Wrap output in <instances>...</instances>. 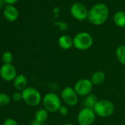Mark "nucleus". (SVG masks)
Returning <instances> with one entry per match:
<instances>
[{
	"instance_id": "1",
	"label": "nucleus",
	"mask_w": 125,
	"mask_h": 125,
	"mask_svg": "<svg viewBox=\"0 0 125 125\" xmlns=\"http://www.w3.org/2000/svg\"><path fill=\"white\" fill-rule=\"evenodd\" d=\"M109 16V9L104 3H97L88 11V20L95 26L104 24Z\"/></svg>"
},
{
	"instance_id": "2",
	"label": "nucleus",
	"mask_w": 125,
	"mask_h": 125,
	"mask_svg": "<svg viewBox=\"0 0 125 125\" xmlns=\"http://www.w3.org/2000/svg\"><path fill=\"white\" fill-rule=\"evenodd\" d=\"M43 108L49 113L57 112L61 107V98L55 93L49 92L44 95L42 99Z\"/></svg>"
},
{
	"instance_id": "3",
	"label": "nucleus",
	"mask_w": 125,
	"mask_h": 125,
	"mask_svg": "<svg viewBox=\"0 0 125 125\" xmlns=\"http://www.w3.org/2000/svg\"><path fill=\"white\" fill-rule=\"evenodd\" d=\"M74 47L80 51H85L89 49L94 43L92 36L86 32H80L74 38Z\"/></svg>"
},
{
	"instance_id": "4",
	"label": "nucleus",
	"mask_w": 125,
	"mask_h": 125,
	"mask_svg": "<svg viewBox=\"0 0 125 125\" xmlns=\"http://www.w3.org/2000/svg\"><path fill=\"white\" fill-rule=\"evenodd\" d=\"M23 101L30 107H36L42 101L41 93L34 87H27L22 92Z\"/></svg>"
},
{
	"instance_id": "5",
	"label": "nucleus",
	"mask_w": 125,
	"mask_h": 125,
	"mask_svg": "<svg viewBox=\"0 0 125 125\" xmlns=\"http://www.w3.org/2000/svg\"><path fill=\"white\" fill-rule=\"evenodd\" d=\"M94 110L96 115L102 118H107L113 114L115 107L113 103L110 100L101 99L97 102Z\"/></svg>"
},
{
	"instance_id": "6",
	"label": "nucleus",
	"mask_w": 125,
	"mask_h": 125,
	"mask_svg": "<svg viewBox=\"0 0 125 125\" xmlns=\"http://www.w3.org/2000/svg\"><path fill=\"white\" fill-rule=\"evenodd\" d=\"M60 98L66 105L74 107L78 103L79 96L75 91L74 88L70 86L65 87L62 90L60 94Z\"/></svg>"
},
{
	"instance_id": "7",
	"label": "nucleus",
	"mask_w": 125,
	"mask_h": 125,
	"mask_svg": "<svg viewBox=\"0 0 125 125\" xmlns=\"http://www.w3.org/2000/svg\"><path fill=\"white\" fill-rule=\"evenodd\" d=\"M96 113L93 109L83 107L77 115V122L79 125H92L96 119Z\"/></svg>"
},
{
	"instance_id": "8",
	"label": "nucleus",
	"mask_w": 125,
	"mask_h": 125,
	"mask_svg": "<svg viewBox=\"0 0 125 125\" xmlns=\"http://www.w3.org/2000/svg\"><path fill=\"white\" fill-rule=\"evenodd\" d=\"M94 85L89 79H80L76 82L74 88L79 96H86L91 94Z\"/></svg>"
},
{
	"instance_id": "9",
	"label": "nucleus",
	"mask_w": 125,
	"mask_h": 125,
	"mask_svg": "<svg viewBox=\"0 0 125 125\" xmlns=\"http://www.w3.org/2000/svg\"><path fill=\"white\" fill-rule=\"evenodd\" d=\"M88 8L81 2H75L70 8V13L72 16L78 21L88 19Z\"/></svg>"
},
{
	"instance_id": "10",
	"label": "nucleus",
	"mask_w": 125,
	"mask_h": 125,
	"mask_svg": "<svg viewBox=\"0 0 125 125\" xmlns=\"http://www.w3.org/2000/svg\"><path fill=\"white\" fill-rule=\"evenodd\" d=\"M17 75L16 69L12 63L3 64L0 68V77L6 82L13 81Z\"/></svg>"
},
{
	"instance_id": "11",
	"label": "nucleus",
	"mask_w": 125,
	"mask_h": 125,
	"mask_svg": "<svg viewBox=\"0 0 125 125\" xmlns=\"http://www.w3.org/2000/svg\"><path fill=\"white\" fill-rule=\"evenodd\" d=\"M3 14L5 19L9 21H14L19 17V11L13 5H7L3 10Z\"/></svg>"
},
{
	"instance_id": "12",
	"label": "nucleus",
	"mask_w": 125,
	"mask_h": 125,
	"mask_svg": "<svg viewBox=\"0 0 125 125\" xmlns=\"http://www.w3.org/2000/svg\"><path fill=\"white\" fill-rule=\"evenodd\" d=\"M58 46L63 50H69L72 46H74L73 38L68 35H61L57 41Z\"/></svg>"
},
{
	"instance_id": "13",
	"label": "nucleus",
	"mask_w": 125,
	"mask_h": 125,
	"mask_svg": "<svg viewBox=\"0 0 125 125\" xmlns=\"http://www.w3.org/2000/svg\"><path fill=\"white\" fill-rule=\"evenodd\" d=\"M27 78L24 74H18L13 80V86L17 91L22 92L27 87Z\"/></svg>"
},
{
	"instance_id": "14",
	"label": "nucleus",
	"mask_w": 125,
	"mask_h": 125,
	"mask_svg": "<svg viewBox=\"0 0 125 125\" xmlns=\"http://www.w3.org/2000/svg\"><path fill=\"white\" fill-rule=\"evenodd\" d=\"M105 79H106L105 73L102 71H97L91 75L90 80L91 81L94 85H100L104 82Z\"/></svg>"
},
{
	"instance_id": "15",
	"label": "nucleus",
	"mask_w": 125,
	"mask_h": 125,
	"mask_svg": "<svg viewBox=\"0 0 125 125\" xmlns=\"http://www.w3.org/2000/svg\"><path fill=\"white\" fill-rule=\"evenodd\" d=\"M113 22L117 27L125 28V11L120 10L116 12L113 16Z\"/></svg>"
},
{
	"instance_id": "16",
	"label": "nucleus",
	"mask_w": 125,
	"mask_h": 125,
	"mask_svg": "<svg viewBox=\"0 0 125 125\" xmlns=\"http://www.w3.org/2000/svg\"><path fill=\"white\" fill-rule=\"evenodd\" d=\"M98 101L99 100L97 99V96L95 94H90L88 96H85L83 104L84 105V107H88V108H91V109L94 110V108Z\"/></svg>"
},
{
	"instance_id": "17",
	"label": "nucleus",
	"mask_w": 125,
	"mask_h": 125,
	"mask_svg": "<svg viewBox=\"0 0 125 125\" xmlns=\"http://www.w3.org/2000/svg\"><path fill=\"white\" fill-rule=\"evenodd\" d=\"M48 117H49V112L46 109H44V108L39 109L38 110L36 111V113L35 114L34 120H35L38 122L45 124V122L48 119Z\"/></svg>"
},
{
	"instance_id": "18",
	"label": "nucleus",
	"mask_w": 125,
	"mask_h": 125,
	"mask_svg": "<svg viewBox=\"0 0 125 125\" xmlns=\"http://www.w3.org/2000/svg\"><path fill=\"white\" fill-rule=\"evenodd\" d=\"M115 55L118 62L123 66H125V45H121L115 50Z\"/></svg>"
},
{
	"instance_id": "19",
	"label": "nucleus",
	"mask_w": 125,
	"mask_h": 125,
	"mask_svg": "<svg viewBox=\"0 0 125 125\" xmlns=\"http://www.w3.org/2000/svg\"><path fill=\"white\" fill-rule=\"evenodd\" d=\"M11 102V97L6 93H0V107H5Z\"/></svg>"
},
{
	"instance_id": "20",
	"label": "nucleus",
	"mask_w": 125,
	"mask_h": 125,
	"mask_svg": "<svg viewBox=\"0 0 125 125\" xmlns=\"http://www.w3.org/2000/svg\"><path fill=\"white\" fill-rule=\"evenodd\" d=\"M13 60V54L9 52H5L2 55V61L3 64H11Z\"/></svg>"
},
{
	"instance_id": "21",
	"label": "nucleus",
	"mask_w": 125,
	"mask_h": 125,
	"mask_svg": "<svg viewBox=\"0 0 125 125\" xmlns=\"http://www.w3.org/2000/svg\"><path fill=\"white\" fill-rule=\"evenodd\" d=\"M54 26L60 31H65L68 29V24L63 21H57L54 23Z\"/></svg>"
},
{
	"instance_id": "22",
	"label": "nucleus",
	"mask_w": 125,
	"mask_h": 125,
	"mask_svg": "<svg viewBox=\"0 0 125 125\" xmlns=\"http://www.w3.org/2000/svg\"><path fill=\"white\" fill-rule=\"evenodd\" d=\"M12 99H13V101H15V102H19L23 100V97H22V94H21V92H20V91H16V92L13 93V95H12Z\"/></svg>"
},
{
	"instance_id": "23",
	"label": "nucleus",
	"mask_w": 125,
	"mask_h": 125,
	"mask_svg": "<svg viewBox=\"0 0 125 125\" xmlns=\"http://www.w3.org/2000/svg\"><path fill=\"white\" fill-rule=\"evenodd\" d=\"M57 112L60 115H61L62 116H65V115H67L69 113V108L66 105H61V107L59 108Z\"/></svg>"
},
{
	"instance_id": "24",
	"label": "nucleus",
	"mask_w": 125,
	"mask_h": 125,
	"mask_svg": "<svg viewBox=\"0 0 125 125\" xmlns=\"http://www.w3.org/2000/svg\"><path fill=\"white\" fill-rule=\"evenodd\" d=\"M3 125H19V123L12 118H8L5 120L3 122Z\"/></svg>"
},
{
	"instance_id": "25",
	"label": "nucleus",
	"mask_w": 125,
	"mask_h": 125,
	"mask_svg": "<svg viewBox=\"0 0 125 125\" xmlns=\"http://www.w3.org/2000/svg\"><path fill=\"white\" fill-rule=\"evenodd\" d=\"M4 1L8 5H13V4H15L16 2H17L18 0H4Z\"/></svg>"
},
{
	"instance_id": "26",
	"label": "nucleus",
	"mask_w": 125,
	"mask_h": 125,
	"mask_svg": "<svg viewBox=\"0 0 125 125\" xmlns=\"http://www.w3.org/2000/svg\"><path fill=\"white\" fill-rule=\"evenodd\" d=\"M6 6V3L4 0H0V9H5Z\"/></svg>"
},
{
	"instance_id": "27",
	"label": "nucleus",
	"mask_w": 125,
	"mask_h": 125,
	"mask_svg": "<svg viewBox=\"0 0 125 125\" xmlns=\"http://www.w3.org/2000/svg\"><path fill=\"white\" fill-rule=\"evenodd\" d=\"M30 125H45V124H43V123H40V122H38L36 121L35 120L32 121L31 122V124Z\"/></svg>"
},
{
	"instance_id": "28",
	"label": "nucleus",
	"mask_w": 125,
	"mask_h": 125,
	"mask_svg": "<svg viewBox=\"0 0 125 125\" xmlns=\"http://www.w3.org/2000/svg\"><path fill=\"white\" fill-rule=\"evenodd\" d=\"M62 125H75V124H74L72 123H65V124H62Z\"/></svg>"
},
{
	"instance_id": "29",
	"label": "nucleus",
	"mask_w": 125,
	"mask_h": 125,
	"mask_svg": "<svg viewBox=\"0 0 125 125\" xmlns=\"http://www.w3.org/2000/svg\"><path fill=\"white\" fill-rule=\"evenodd\" d=\"M109 125H115V124H109Z\"/></svg>"
}]
</instances>
